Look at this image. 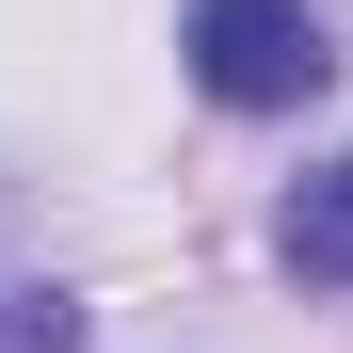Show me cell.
<instances>
[{
    "instance_id": "obj_1",
    "label": "cell",
    "mask_w": 353,
    "mask_h": 353,
    "mask_svg": "<svg viewBox=\"0 0 353 353\" xmlns=\"http://www.w3.org/2000/svg\"><path fill=\"white\" fill-rule=\"evenodd\" d=\"M176 48H193V81H209L225 112H305V97L337 81V48H321L305 0H193Z\"/></svg>"
},
{
    "instance_id": "obj_2",
    "label": "cell",
    "mask_w": 353,
    "mask_h": 353,
    "mask_svg": "<svg viewBox=\"0 0 353 353\" xmlns=\"http://www.w3.org/2000/svg\"><path fill=\"white\" fill-rule=\"evenodd\" d=\"M273 257L305 273V289H353V161H321L305 193H289V225H273Z\"/></svg>"
},
{
    "instance_id": "obj_3",
    "label": "cell",
    "mask_w": 353,
    "mask_h": 353,
    "mask_svg": "<svg viewBox=\"0 0 353 353\" xmlns=\"http://www.w3.org/2000/svg\"><path fill=\"white\" fill-rule=\"evenodd\" d=\"M0 353H81V305L65 289H0Z\"/></svg>"
}]
</instances>
